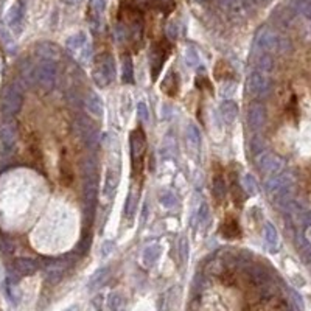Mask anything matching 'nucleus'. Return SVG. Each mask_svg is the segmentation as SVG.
Wrapping results in <instances>:
<instances>
[{
  "instance_id": "30",
  "label": "nucleus",
  "mask_w": 311,
  "mask_h": 311,
  "mask_svg": "<svg viewBox=\"0 0 311 311\" xmlns=\"http://www.w3.org/2000/svg\"><path fill=\"white\" fill-rule=\"evenodd\" d=\"M17 268L22 274H33L36 271V265L31 260H19Z\"/></svg>"
},
{
  "instance_id": "12",
  "label": "nucleus",
  "mask_w": 311,
  "mask_h": 311,
  "mask_svg": "<svg viewBox=\"0 0 311 311\" xmlns=\"http://www.w3.org/2000/svg\"><path fill=\"white\" fill-rule=\"evenodd\" d=\"M221 235L226 240H235V238H238L241 235L240 224H238V221L235 220L234 216H227L226 220L223 221V224H221Z\"/></svg>"
},
{
  "instance_id": "4",
  "label": "nucleus",
  "mask_w": 311,
  "mask_h": 311,
  "mask_svg": "<svg viewBox=\"0 0 311 311\" xmlns=\"http://www.w3.org/2000/svg\"><path fill=\"white\" fill-rule=\"evenodd\" d=\"M129 149H131V161H133V170L137 176L142 171V162L143 156L146 151V139L142 131V128H137L129 136Z\"/></svg>"
},
{
  "instance_id": "23",
  "label": "nucleus",
  "mask_w": 311,
  "mask_h": 311,
  "mask_svg": "<svg viewBox=\"0 0 311 311\" xmlns=\"http://www.w3.org/2000/svg\"><path fill=\"white\" fill-rule=\"evenodd\" d=\"M121 80L123 83H133L134 80V72H133V61L129 56H124L121 61Z\"/></svg>"
},
{
  "instance_id": "5",
  "label": "nucleus",
  "mask_w": 311,
  "mask_h": 311,
  "mask_svg": "<svg viewBox=\"0 0 311 311\" xmlns=\"http://www.w3.org/2000/svg\"><path fill=\"white\" fill-rule=\"evenodd\" d=\"M257 164L262 173L268 177L280 174V171L285 168V161L274 152H262L257 158Z\"/></svg>"
},
{
  "instance_id": "19",
  "label": "nucleus",
  "mask_w": 311,
  "mask_h": 311,
  "mask_svg": "<svg viewBox=\"0 0 311 311\" xmlns=\"http://www.w3.org/2000/svg\"><path fill=\"white\" fill-rule=\"evenodd\" d=\"M212 189H213V196H215V199H218V201L224 199V196L227 195V184H226V179H224L221 174H216V176L213 177Z\"/></svg>"
},
{
  "instance_id": "21",
  "label": "nucleus",
  "mask_w": 311,
  "mask_h": 311,
  "mask_svg": "<svg viewBox=\"0 0 311 311\" xmlns=\"http://www.w3.org/2000/svg\"><path fill=\"white\" fill-rule=\"evenodd\" d=\"M187 140H189L190 148H193L195 151L199 149V146H201V134H199V129L196 128V124H193V123H190L189 129H187Z\"/></svg>"
},
{
  "instance_id": "14",
  "label": "nucleus",
  "mask_w": 311,
  "mask_h": 311,
  "mask_svg": "<svg viewBox=\"0 0 311 311\" xmlns=\"http://www.w3.org/2000/svg\"><path fill=\"white\" fill-rule=\"evenodd\" d=\"M161 255V247L158 244H149L143 249V252H142V265L145 268H151L154 266V263L158 262Z\"/></svg>"
},
{
  "instance_id": "1",
  "label": "nucleus",
  "mask_w": 311,
  "mask_h": 311,
  "mask_svg": "<svg viewBox=\"0 0 311 311\" xmlns=\"http://www.w3.org/2000/svg\"><path fill=\"white\" fill-rule=\"evenodd\" d=\"M293 176L288 173H280L272 176L266 182V193L274 201L275 205L283 207L290 202V196L293 192Z\"/></svg>"
},
{
  "instance_id": "33",
  "label": "nucleus",
  "mask_w": 311,
  "mask_h": 311,
  "mask_svg": "<svg viewBox=\"0 0 311 311\" xmlns=\"http://www.w3.org/2000/svg\"><path fill=\"white\" fill-rule=\"evenodd\" d=\"M106 272H108V269L105 268V269H100L98 272L93 274V277H92V280H90V288H97V285H100V283L103 282V278H105Z\"/></svg>"
},
{
  "instance_id": "25",
  "label": "nucleus",
  "mask_w": 311,
  "mask_h": 311,
  "mask_svg": "<svg viewBox=\"0 0 311 311\" xmlns=\"http://www.w3.org/2000/svg\"><path fill=\"white\" fill-rule=\"evenodd\" d=\"M185 64L189 66V67H192V69H195V67H198L199 66V55H198V51L193 48V47H189L185 50Z\"/></svg>"
},
{
  "instance_id": "22",
  "label": "nucleus",
  "mask_w": 311,
  "mask_h": 311,
  "mask_svg": "<svg viewBox=\"0 0 311 311\" xmlns=\"http://www.w3.org/2000/svg\"><path fill=\"white\" fill-rule=\"evenodd\" d=\"M255 67H257L258 72L269 73L272 70V67H274V61L268 53H260V56L255 59Z\"/></svg>"
},
{
  "instance_id": "32",
  "label": "nucleus",
  "mask_w": 311,
  "mask_h": 311,
  "mask_svg": "<svg viewBox=\"0 0 311 311\" xmlns=\"http://www.w3.org/2000/svg\"><path fill=\"white\" fill-rule=\"evenodd\" d=\"M251 149H252V154L254 156H258L262 154V152H265V145H263V140L260 139V137H254L252 140H251Z\"/></svg>"
},
{
  "instance_id": "35",
  "label": "nucleus",
  "mask_w": 311,
  "mask_h": 311,
  "mask_svg": "<svg viewBox=\"0 0 311 311\" xmlns=\"http://www.w3.org/2000/svg\"><path fill=\"white\" fill-rule=\"evenodd\" d=\"M112 251H114V241H111V240L105 241L101 246V257H109L112 254Z\"/></svg>"
},
{
  "instance_id": "38",
  "label": "nucleus",
  "mask_w": 311,
  "mask_h": 311,
  "mask_svg": "<svg viewBox=\"0 0 311 311\" xmlns=\"http://www.w3.org/2000/svg\"><path fill=\"white\" fill-rule=\"evenodd\" d=\"M109 305H111V309H112V311H117V309L120 308V305H121V299H120V296H118V294H114V296L111 297Z\"/></svg>"
},
{
  "instance_id": "16",
  "label": "nucleus",
  "mask_w": 311,
  "mask_h": 311,
  "mask_svg": "<svg viewBox=\"0 0 311 311\" xmlns=\"http://www.w3.org/2000/svg\"><path fill=\"white\" fill-rule=\"evenodd\" d=\"M161 89H162V92L167 93V95L174 97L176 93L179 92V76H177L173 70L168 72L167 76H165V80H164L162 84H161Z\"/></svg>"
},
{
  "instance_id": "7",
  "label": "nucleus",
  "mask_w": 311,
  "mask_h": 311,
  "mask_svg": "<svg viewBox=\"0 0 311 311\" xmlns=\"http://www.w3.org/2000/svg\"><path fill=\"white\" fill-rule=\"evenodd\" d=\"M170 51H171V47L168 45L167 41H161L154 45V48L151 51V75H152V78L159 76Z\"/></svg>"
},
{
  "instance_id": "18",
  "label": "nucleus",
  "mask_w": 311,
  "mask_h": 311,
  "mask_svg": "<svg viewBox=\"0 0 311 311\" xmlns=\"http://www.w3.org/2000/svg\"><path fill=\"white\" fill-rule=\"evenodd\" d=\"M220 114H221V118L226 121V123H234L238 117V106L235 101L232 100H226L221 108H220Z\"/></svg>"
},
{
  "instance_id": "34",
  "label": "nucleus",
  "mask_w": 311,
  "mask_h": 311,
  "mask_svg": "<svg viewBox=\"0 0 311 311\" xmlns=\"http://www.w3.org/2000/svg\"><path fill=\"white\" fill-rule=\"evenodd\" d=\"M137 115H139V118H140L142 121H148L149 114H148V108H146L145 103H139V106H137Z\"/></svg>"
},
{
  "instance_id": "37",
  "label": "nucleus",
  "mask_w": 311,
  "mask_h": 311,
  "mask_svg": "<svg viewBox=\"0 0 311 311\" xmlns=\"http://www.w3.org/2000/svg\"><path fill=\"white\" fill-rule=\"evenodd\" d=\"M232 193H234V195H232V198H234L235 204H237V205L243 204V201H244V196H243L241 190H238V187H234V192H232Z\"/></svg>"
},
{
  "instance_id": "11",
  "label": "nucleus",
  "mask_w": 311,
  "mask_h": 311,
  "mask_svg": "<svg viewBox=\"0 0 311 311\" xmlns=\"http://www.w3.org/2000/svg\"><path fill=\"white\" fill-rule=\"evenodd\" d=\"M73 167L69 159V154L66 149H62L61 152V161H59V179L62 185H70L73 182Z\"/></svg>"
},
{
  "instance_id": "31",
  "label": "nucleus",
  "mask_w": 311,
  "mask_h": 311,
  "mask_svg": "<svg viewBox=\"0 0 311 311\" xmlns=\"http://www.w3.org/2000/svg\"><path fill=\"white\" fill-rule=\"evenodd\" d=\"M156 7H158L162 13L168 14L174 8V0H156Z\"/></svg>"
},
{
  "instance_id": "13",
  "label": "nucleus",
  "mask_w": 311,
  "mask_h": 311,
  "mask_svg": "<svg viewBox=\"0 0 311 311\" xmlns=\"http://www.w3.org/2000/svg\"><path fill=\"white\" fill-rule=\"evenodd\" d=\"M263 237H265V243H266V247L269 249V251H271V252H277L278 247H280V237H278L277 229H275L271 223H266V224H265Z\"/></svg>"
},
{
  "instance_id": "40",
  "label": "nucleus",
  "mask_w": 311,
  "mask_h": 311,
  "mask_svg": "<svg viewBox=\"0 0 311 311\" xmlns=\"http://www.w3.org/2000/svg\"><path fill=\"white\" fill-rule=\"evenodd\" d=\"M146 215H148V207H146V205H143V215H142V224H145V221H146Z\"/></svg>"
},
{
  "instance_id": "27",
  "label": "nucleus",
  "mask_w": 311,
  "mask_h": 311,
  "mask_svg": "<svg viewBox=\"0 0 311 311\" xmlns=\"http://www.w3.org/2000/svg\"><path fill=\"white\" fill-rule=\"evenodd\" d=\"M53 80H55V70L51 69V66H45L41 70V83L44 86H47V89H48L53 86Z\"/></svg>"
},
{
  "instance_id": "9",
  "label": "nucleus",
  "mask_w": 311,
  "mask_h": 311,
  "mask_svg": "<svg viewBox=\"0 0 311 311\" xmlns=\"http://www.w3.org/2000/svg\"><path fill=\"white\" fill-rule=\"evenodd\" d=\"M265 117H266L265 108L260 103H252L247 109V126L254 133L260 131L265 123Z\"/></svg>"
},
{
  "instance_id": "10",
  "label": "nucleus",
  "mask_w": 311,
  "mask_h": 311,
  "mask_svg": "<svg viewBox=\"0 0 311 311\" xmlns=\"http://www.w3.org/2000/svg\"><path fill=\"white\" fill-rule=\"evenodd\" d=\"M84 106H86V111L95 120L103 118V115H105V103H103V100H101V97L98 95V93L90 92L89 95L86 97Z\"/></svg>"
},
{
  "instance_id": "41",
  "label": "nucleus",
  "mask_w": 311,
  "mask_h": 311,
  "mask_svg": "<svg viewBox=\"0 0 311 311\" xmlns=\"http://www.w3.org/2000/svg\"><path fill=\"white\" fill-rule=\"evenodd\" d=\"M305 235H306V240H308V243L311 244V227H308V229H306V234H305Z\"/></svg>"
},
{
  "instance_id": "20",
  "label": "nucleus",
  "mask_w": 311,
  "mask_h": 311,
  "mask_svg": "<svg viewBox=\"0 0 311 311\" xmlns=\"http://www.w3.org/2000/svg\"><path fill=\"white\" fill-rule=\"evenodd\" d=\"M241 187L243 190L249 195V196H255L258 195V185H257V180L252 174H244L243 176V180H241Z\"/></svg>"
},
{
  "instance_id": "17",
  "label": "nucleus",
  "mask_w": 311,
  "mask_h": 311,
  "mask_svg": "<svg viewBox=\"0 0 311 311\" xmlns=\"http://www.w3.org/2000/svg\"><path fill=\"white\" fill-rule=\"evenodd\" d=\"M106 4L108 0H89V13L92 17V23L97 25L100 22V17L103 16L105 10H106Z\"/></svg>"
},
{
  "instance_id": "29",
  "label": "nucleus",
  "mask_w": 311,
  "mask_h": 311,
  "mask_svg": "<svg viewBox=\"0 0 311 311\" xmlns=\"http://www.w3.org/2000/svg\"><path fill=\"white\" fill-rule=\"evenodd\" d=\"M237 92V84L234 81H224L220 87V93H221V97L227 98V97H232L234 93Z\"/></svg>"
},
{
  "instance_id": "6",
  "label": "nucleus",
  "mask_w": 311,
  "mask_h": 311,
  "mask_svg": "<svg viewBox=\"0 0 311 311\" xmlns=\"http://www.w3.org/2000/svg\"><path fill=\"white\" fill-rule=\"evenodd\" d=\"M269 89H271V83H269V78L266 76V73L258 72V70L251 73V76L247 80V92L252 98L266 97L269 93Z\"/></svg>"
},
{
  "instance_id": "36",
  "label": "nucleus",
  "mask_w": 311,
  "mask_h": 311,
  "mask_svg": "<svg viewBox=\"0 0 311 311\" xmlns=\"http://www.w3.org/2000/svg\"><path fill=\"white\" fill-rule=\"evenodd\" d=\"M20 17H22V7H20V5H14V7L11 8L10 19H11V22H19Z\"/></svg>"
},
{
  "instance_id": "28",
  "label": "nucleus",
  "mask_w": 311,
  "mask_h": 311,
  "mask_svg": "<svg viewBox=\"0 0 311 311\" xmlns=\"http://www.w3.org/2000/svg\"><path fill=\"white\" fill-rule=\"evenodd\" d=\"M159 201H161V204H162L165 209H173V207L176 205V202H177V199H176L174 193H173V192H170V190L162 192V195H161Z\"/></svg>"
},
{
  "instance_id": "42",
  "label": "nucleus",
  "mask_w": 311,
  "mask_h": 311,
  "mask_svg": "<svg viewBox=\"0 0 311 311\" xmlns=\"http://www.w3.org/2000/svg\"><path fill=\"white\" fill-rule=\"evenodd\" d=\"M66 2L69 4V5H75V4H78L80 0H66Z\"/></svg>"
},
{
  "instance_id": "39",
  "label": "nucleus",
  "mask_w": 311,
  "mask_h": 311,
  "mask_svg": "<svg viewBox=\"0 0 311 311\" xmlns=\"http://www.w3.org/2000/svg\"><path fill=\"white\" fill-rule=\"evenodd\" d=\"M243 2H244V0H224L226 7H229L230 10H237V8H240Z\"/></svg>"
},
{
  "instance_id": "24",
  "label": "nucleus",
  "mask_w": 311,
  "mask_h": 311,
  "mask_svg": "<svg viewBox=\"0 0 311 311\" xmlns=\"http://www.w3.org/2000/svg\"><path fill=\"white\" fill-rule=\"evenodd\" d=\"M139 190L137 189H133L131 190V193H129V196H128V199H126V215L129 216V218H133L134 216V213H136V209H137V204H139Z\"/></svg>"
},
{
  "instance_id": "3",
  "label": "nucleus",
  "mask_w": 311,
  "mask_h": 311,
  "mask_svg": "<svg viewBox=\"0 0 311 311\" xmlns=\"http://www.w3.org/2000/svg\"><path fill=\"white\" fill-rule=\"evenodd\" d=\"M66 47L67 50L73 55V58L80 62V64L86 66L89 64V59H90V45H89V39L87 35L84 31H78L73 36H70L66 41Z\"/></svg>"
},
{
  "instance_id": "15",
  "label": "nucleus",
  "mask_w": 311,
  "mask_h": 311,
  "mask_svg": "<svg viewBox=\"0 0 311 311\" xmlns=\"http://www.w3.org/2000/svg\"><path fill=\"white\" fill-rule=\"evenodd\" d=\"M117 184H118V177L115 176V173L112 170H108L106 176H105V182H103V196L108 201H111L114 198V193L117 190Z\"/></svg>"
},
{
  "instance_id": "2",
  "label": "nucleus",
  "mask_w": 311,
  "mask_h": 311,
  "mask_svg": "<svg viewBox=\"0 0 311 311\" xmlns=\"http://www.w3.org/2000/svg\"><path fill=\"white\" fill-rule=\"evenodd\" d=\"M92 78L98 87H108L115 80V62L109 53H101L95 58L92 69Z\"/></svg>"
},
{
  "instance_id": "26",
  "label": "nucleus",
  "mask_w": 311,
  "mask_h": 311,
  "mask_svg": "<svg viewBox=\"0 0 311 311\" xmlns=\"http://www.w3.org/2000/svg\"><path fill=\"white\" fill-rule=\"evenodd\" d=\"M260 311H288V308H287V305H285L283 300L272 299V300L266 302V303L260 308Z\"/></svg>"
},
{
  "instance_id": "8",
  "label": "nucleus",
  "mask_w": 311,
  "mask_h": 311,
  "mask_svg": "<svg viewBox=\"0 0 311 311\" xmlns=\"http://www.w3.org/2000/svg\"><path fill=\"white\" fill-rule=\"evenodd\" d=\"M255 50L260 53H269L272 50L277 48L278 45V39L275 36L274 31H271L269 28H262L257 36H255Z\"/></svg>"
}]
</instances>
